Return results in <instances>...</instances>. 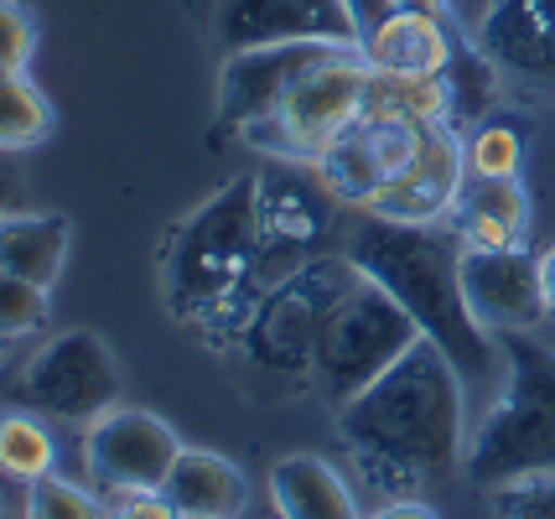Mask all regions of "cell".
<instances>
[{
	"label": "cell",
	"mask_w": 555,
	"mask_h": 519,
	"mask_svg": "<svg viewBox=\"0 0 555 519\" xmlns=\"http://www.w3.org/2000/svg\"><path fill=\"white\" fill-rule=\"evenodd\" d=\"M462 374L436 343H421L385 369L363 395L338 405V437L359 478L379 498H415L421 483L457 468L467 452Z\"/></svg>",
	"instance_id": "6da1fadb"
},
{
	"label": "cell",
	"mask_w": 555,
	"mask_h": 519,
	"mask_svg": "<svg viewBox=\"0 0 555 519\" xmlns=\"http://www.w3.org/2000/svg\"><path fill=\"white\" fill-rule=\"evenodd\" d=\"M348 260L405 307L421 338L452 359L462 385L488 379L499 348L462 297V239L452 223H395L363 213L348 234Z\"/></svg>",
	"instance_id": "7a4b0ae2"
},
{
	"label": "cell",
	"mask_w": 555,
	"mask_h": 519,
	"mask_svg": "<svg viewBox=\"0 0 555 519\" xmlns=\"http://www.w3.org/2000/svg\"><path fill=\"white\" fill-rule=\"evenodd\" d=\"M255 265H260V177H234L177 229L167 249V307L193 322L234 312L244 338V322L260 301Z\"/></svg>",
	"instance_id": "3957f363"
},
{
	"label": "cell",
	"mask_w": 555,
	"mask_h": 519,
	"mask_svg": "<svg viewBox=\"0 0 555 519\" xmlns=\"http://www.w3.org/2000/svg\"><path fill=\"white\" fill-rule=\"evenodd\" d=\"M499 353H504V390L462 452V472L478 489H504L534 472H555V348L534 343L530 333H508Z\"/></svg>",
	"instance_id": "277c9868"
},
{
	"label": "cell",
	"mask_w": 555,
	"mask_h": 519,
	"mask_svg": "<svg viewBox=\"0 0 555 519\" xmlns=\"http://www.w3.org/2000/svg\"><path fill=\"white\" fill-rule=\"evenodd\" d=\"M421 343V327L405 317V307L363 275L359 286L338 301L312 353V385L333 411L363 395L385 369H395Z\"/></svg>",
	"instance_id": "5b68a950"
},
{
	"label": "cell",
	"mask_w": 555,
	"mask_h": 519,
	"mask_svg": "<svg viewBox=\"0 0 555 519\" xmlns=\"http://www.w3.org/2000/svg\"><path fill=\"white\" fill-rule=\"evenodd\" d=\"M363 281V271L343 255H312L301 271H291L281 286H270L244 322V348L260 369L312 374V353L338 301Z\"/></svg>",
	"instance_id": "8992f818"
},
{
	"label": "cell",
	"mask_w": 555,
	"mask_h": 519,
	"mask_svg": "<svg viewBox=\"0 0 555 519\" xmlns=\"http://www.w3.org/2000/svg\"><path fill=\"white\" fill-rule=\"evenodd\" d=\"M369 74H374V68L363 63L359 48H338L322 68H312V74L291 89L275 115L244 125L240 135L255 151L275 156V161H317L343 130L359 125L363 94H369Z\"/></svg>",
	"instance_id": "52a82bcc"
},
{
	"label": "cell",
	"mask_w": 555,
	"mask_h": 519,
	"mask_svg": "<svg viewBox=\"0 0 555 519\" xmlns=\"http://www.w3.org/2000/svg\"><path fill=\"white\" fill-rule=\"evenodd\" d=\"M16 400L22 411H37L63 426H89L94 416L115 411L120 400V364L109 343L89 327H63L26 359L16 374Z\"/></svg>",
	"instance_id": "ba28073f"
},
{
	"label": "cell",
	"mask_w": 555,
	"mask_h": 519,
	"mask_svg": "<svg viewBox=\"0 0 555 519\" xmlns=\"http://www.w3.org/2000/svg\"><path fill=\"white\" fill-rule=\"evenodd\" d=\"M177 452H182L177 431L151 411L115 405L83 426V472H89V489L104 498L162 494Z\"/></svg>",
	"instance_id": "9c48e42d"
},
{
	"label": "cell",
	"mask_w": 555,
	"mask_h": 519,
	"mask_svg": "<svg viewBox=\"0 0 555 519\" xmlns=\"http://www.w3.org/2000/svg\"><path fill=\"white\" fill-rule=\"evenodd\" d=\"M431 125L415 120H385V115H359L353 130H343L333 146L312 161L317 182L333 193L338 203H353V208H369V203L385 193L389 182L411 172V161L421 156V141H426Z\"/></svg>",
	"instance_id": "30bf717a"
},
{
	"label": "cell",
	"mask_w": 555,
	"mask_h": 519,
	"mask_svg": "<svg viewBox=\"0 0 555 519\" xmlns=\"http://www.w3.org/2000/svg\"><path fill=\"white\" fill-rule=\"evenodd\" d=\"M223 52L275 48V42H333L359 48L363 31L348 0H218Z\"/></svg>",
	"instance_id": "8fae6325"
},
{
	"label": "cell",
	"mask_w": 555,
	"mask_h": 519,
	"mask_svg": "<svg viewBox=\"0 0 555 519\" xmlns=\"http://www.w3.org/2000/svg\"><path fill=\"white\" fill-rule=\"evenodd\" d=\"M462 297L473 317L483 322L493 338L508 333H534L551 317L545 286H540V255L525 245L514 249H462Z\"/></svg>",
	"instance_id": "7c38bea8"
},
{
	"label": "cell",
	"mask_w": 555,
	"mask_h": 519,
	"mask_svg": "<svg viewBox=\"0 0 555 519\" xmlns=\"http://www.w3.org/2000/svg\"><path fill=\"white\" fill-rule=\"evenodd\" d=\"M333 42H275V48H244V52H223V68H218V115L244 130V125L266 120L281 109L291 89L301 78L322 68L333 57Z\"/></svg>",
	"instance_id": "4fadbf2b"
},
{
	"label": "cell",
	"mask_w": 555,
	"mask_h": 519,
	"mask_svg": "<svg viewBox=\"0 0 555 519\" xmlns=\"http://www.w3.org/2000/svg\"><path fill=\"white\" fill-rule=\"evenodd\" d=\"M462 187H467L462 141L452 135V125H431L426 141H421V156L411 161V172L400 182H389L363 213L395 223H447L462 198Z\"/></svg>",
	"instance_id": "5bb4252c"
},
{
	"label": "cell",
	"mask_w": 555,
	"mask_h": 519,
	"mask_svg": "<svg viewBox=\"0 0 555 519\" xmlns=\"http://www.w3.org/2000/svg\"><path fill=\"white\" fill-rule=\"evenodd\" d=\"M473 52L508 78L555 83V0H493L473 22Z\"/></svg>",
	"instance_id": "9a60e30c"
},
{
	"label": "cell",
	"mask_w": 555,
	"mask_h": 519,
	"mask_svg": "<svg viewBox=\"0 0 555 519\" xmlns=\"http://www.w3.org/2000/svg\"><path fill=\"white\" fill-rule=\"evenodd\" d=\"M359 52L374 74L441 78L457 63V42H452L447 11H385L379 22L363 31Z\"/></svg>",
	"instance_id": "2e32d148"
},
{
	"label": "cell",
	"mask_w": 555,
	"mask_h": 519,
	"mask_svg": "<svg viewBox=\"0 0 555 519\" xmlns=\"http://www.w3.org/2000/svg\"><path fill=\"white\" fill-rule=\"evenodd\" d=\"M167 504L182 519H240L249 504V478L240 463L208 446H182L162 483Z\"/></svg>",
	"instance_id": "e0dca14e"
},
{
	"label": "cell",
	"mask_w": 555,
	"mask_h": 519,
	"mask_svg": "<svg viewBox=\"0 0 555 519\" xmlns=\"http://www.w3.org/2000/svg\"><path fill=\"white\" fill-rule=\"evenodd\" d=\"M270 509L275 519H363L348 478L312 452H291L270 468Z\"/></svg>",
	"instance_id": "ac0fdd59"
},
{
	"label": "cell",
	"mask_w": 555,
	"mask_h": 519,
	"mask_svg": "<svg viewBox=\"0 0 555 519\" xmlns=\"http://www.w3.org/2000/svg\"><path fill=\"white\" fill-rule=\"evenodd\" d=\"M447 223L462 239V249H514L525 245V229H530V198H525L519 177H508V182L467 177Z\"/></svg>",
	"instance_id": "d6986e66"
},
{
	"label": "cell",
	"mask_w": 555,
	"mask_h": 519,
	"mask_svg": "<svg viewBox=\"0 0 555 519\" xmlns=\"http://www.w3.org/2000/svg\"><path fill=\"white\" fill-rule=\"evenodd\" d=\"M68 234L73 229L63 213L5 208L0 213V271L52 291V281L63 275V260H68Z\"/></svg>",
	"instance_id": "ffe728a7"
},
{
	"label": "cell",
	"mask_w": 555,
	"mask_h": 519,
	"mask_svg": "<svg viewBox=\"0 0 555 519\" xmlns=\"http://www.w3.org/2000/svg\"><path fill=\"white\" fill-rule=\"evenodd\" d=\"M363 115L385 120H415V125H452V83L421 74H369Z\"/></svg>",
	"instance_id": "44dd1931"
},
{
	"label": "cell",
	"mask_w": 555,
	"mask_h": 519,
	"mask_svg": "<svg viewBox=\"0 0 555 519\" xmlns=\"http://www.w3.org/2000/svg\"><path fill=\"white\" fill-rule=\"evenodd\" d=\"M0 472L16 483H37L57 472V442L37 411H5L0 416Z\"/></svg>",
	"instance_id": "7402d4cb"
},
{
	"label": "cell",
	"mask_w": 555,
	"mask_h": 519,
	"mask_svg": "<svg viewBox=\"0 0 555 519\" xmlns=\"http://www.w3.org/2000/svg\"><path fill=\"white\" fill-rule=\"evenodd\" d=\"M52 130V104L26 74H0V151H16L48 141Z\"/></svg>",
	"instance_id": "603a6c76"
},
{
	"label": "cell",
	"mask_w": 555,
	"mask_h": 519,
	"mask_svg": "<svg viewBox=\"0 0 555 519\" xmlns=\"http://www.w3.org/2000/svg\"><path fill=\"white\" fill-rule=\"evenodd\" d=\"M462 156H467V177L478 182H508L519 177V161H525V141L514 125H478L467 141H462Z\"/></svg>",
	"instance_id": "cb8c5ba5"
},
{
	"label": "cell",
	"mask_w": 555,
	"mask_h": 519,
	"mask_svg": "<svg viewBox=\"0 0 555 519\" xmlns=\"http://www.w3.org/2000/svg\"><path fill=\"white\" fill-rule=\"evenodd\" d=\"M22 519H104V504L83 483H68L63 472H48V478L26 483Z\"/></svg>",
	"instance_id": "d4e9b609"
},
{
	"label": "cell",
	"mask_w": 555,
	"mask_h": 519,
	"mask_svg": "<svg viewBox=\"0 0 555 519\" xmlns=\"http://www.w3.org/2000/svg\"><path fill=\"white\" fill-rule=\"evenodd\" d=\"M48 327V291L0 271V343H16Z\"/></svg>",
	"instance_id": "484cf974"
},
{
	"label": "cell",
	"mask_w": 555,
	"mask_h": 519,
	"mask_svg": "<svg viewBox=\"0 0 555 519\" xmlns=\"http://www.w3.org/2000/svg\"><path fill=\"white\" fill-rule=\"evenodd\" d=\"M493 519H555V472L493 489Z\"/></svg>",
	"instance_id": "4316f807"
},
{
	"label": "cell",
	"mask_w": 555,
	"mask_h": 519,
	"mask_svg": "<svg viewBox=\"0 0 555 519\" xmlns=\"http://www.w3.org/2000/svg\"><path fill=\"white\" fill-rule=\"evenodd\" d=\"M37 52V16L22 0H0V74H26Z\"/></svg>",
	"instance_id": "83f0119b"
},
{
	"label": "cell",
	"mask_w": 555,
	"mask_h": 519,
	"mask_svg": "<svg viewBox=\"0 0 555 519\" xmlns=\"http://www.w3.org/2000/svg\"><path fill=\"white\" fill-rule=\"evenodd\" d=\"M104 519H177L167 494H120L104 498Z\"/></svg>",
	"instance_id": "f1b7e54d"
},
{
	"label": "cell",
	"mask_w": 555,
	"mask_h": 519,
	"mask_svg": "<svg viewBox=\"0 0 555 519\" xmlns=\"http://www.w3.org/2000/svg\"><path fill=\"white\" fill-rule=\"evenodd\" d=\"M5 208H22V167H16V151H0V213Z\"/></svg>",
	"instance_id": "f546056e"
},
{
	"label": "cell",
	"mask_w": 555,
	"mask_h": 519,
	"mask_svg": "<svg viewBox=\"0 0 555 519\" xmlns=\"http://www.w3.org/2000/svg\"><path fill=\"white\" fill-rule=\"evenodd\" d=\"M363 519H441L431 509V504H421V498H385L374 515H363Z\"/></svg>",
	"instance_id": "4dcf8cb0"
},
{
	"label": "cell",
	"mask_w": 555,
	"mask_h": 519,
	"mask_svg": "<svg viewBox=\"0 0 555 519\" xmlns=\"http://www.w3.org/2000/svg\"><path fill=\"white\" fill-rule=\"evenodd\" d=\"M540 286H545V307H551V317H555V245L540 255Z\"/></svg>",
	"instance_id": "1f68e13d"
},
{
	"label": "cell",
	"mask_w": 555,
	"mask_h": 519,
	"mask_svg": "<svg viewBox=\"0 0 555 519\" xmlns=\"http://www.w3.org/2000/svg\"><path fill=\"white\" fill-rule=\"evenodd\" d=\"M353 5V16H359V31H369V26L385 16V0H348Z\"/></svg>",
	"instance_id": "d6a6232c"
},
{
	"label": "cell",
	"mask_w": 555,
	"mask_h": 519,
	"mask_svg": "<svg viewBox=\"0 0 555 519\" xmlns=\"http://www.w3.org/2000/svg\"><path fill=\"white\" fill-rule=\"evenodd\" d=\"M385 11H447V0H385Z\"/></svg>",
	"instance_id": "836d02e7"
},
{
	"label": "cell",
	"mask_w": 555,
	"mask_h": 519,
	"mask_svg": "<svg viewBox=\"0 0 555 519\" xmlns=\"http://www.w3.org/2000/svg\"><path fill=\"white\" fill-rule=\"evenodd\" d=\"M488 5H493V0H452V11H457V16H462V22H467V26L478 22V16H483Z\"/></svg>",
	"instance_id": "e575fe53"
},
{
	"label": "cell",
	"mask_w": 555,
	"mask_h": 519,
	"mask_svg": "<svg viewBox=\"0 0 555 519\" xmlns=\"http://www.w3.org/2000/svg\"><path fill=\"white\" fill-rule=\"evenodd\" d=\"M447 11H452V0H447Z\"/></svg>",
	"instance_id": "d590c367"
},
{
	"label": "cell",
	"mask_w": 555,
	"mask_h": 519,
	"mask_svg": "<svg viewBox=\"0 0 555 519\" xmlns=\"http://www.w3.org/2000/svg\"><path fill=\"white\" fill-rule=\"evenodd\" d=\"M0 348H5V343H0Z\"/></svg>",
	"instance_id": "8d00e7d4"
},
{
	"label": "cell",
	"mask_w": 555,
	"mask_h": 519,
	"mask_svg": "<svg viewBox=\"0 0 555 519\" xmlns=\"http://www.w3.org/2000/svg\"><path fill=\"white\" fill-rule=\"evenodd\" d=\"M177 519H182V515H177Z\"/></svg>",
	"instance_id": "74e56055"
}]
</instances>
